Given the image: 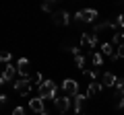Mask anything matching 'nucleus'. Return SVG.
<instances>
[{"label": "nucleus", "mask_w": 124, "mask_h": 115, "mask_svg": "<svg viewBox=\"0 0 124 115\" xmlns=\"http://www.w3.org/2000/svg\"><path fill=\"white\" fill-rule=\"evenodd\" d=\"M116 90L124 95V78H118V84H116Z\"/></svg>", "instance_id": "obj_24"}, {"label": "nucleus", "mask_w": 124, "mask_h": 115, "mask_svg": "<svg viewBox=\"0 0 124 115\" xmlns=\"http://www.w3.org/2000/svg\"><path fill=\"white\" fill-rule=\"evenodd\" d=\"M68 51H70L72 56H75V66L83 70V68H85V56L79 51V47H68Z\"/></svg>", "instance_id": "obj_12"}, {"label": "nucleus", "mask_w": 124, "mask_h": 115, "mask_svg": "<svg viewBox=\"0 0 124 115\" xmlns=\"http://www.w3.org/2000/svg\"><path fill=\"white\" fill-rule=\"evenodd\" d=\"M52 21L56 23V25H62V27H66L68 23H70V14H68L66 10H58V13H54Z\"/></svg>", "instance_id": "obj_8"}, {"label": "nucleus", "mask_w": 124, "mask_h": 115, "mask_svg": "<svg viewBox=\"0 0 124 115\" xmlns=\"http://www.w3.org/2000/svg\"><path fill=\"white\" fill-rule=\"evenodd\" d=\"M29 109L35 111L37 115H41V113H44V99H39V97L29 99Z\"/></svg>", "instance_id": "obj_11"}, {"label": "nucleus", "mask_w": 124, "mask_h": 115, "mask_svg": "<svg viewBox=\"0 0 124 115\" xmlns=\"http://www.w3.org/2000/svg\"><path fill=\"white\" fill-rule=\"evenodd\" d=\"M13 115H25V109H23V107H15V109H13Z\"/></svg>", "instance_id": "obj_26"}, {"label": "nucleus", "mask_w": 124, "mask_h": 115, "mask_svg": "<svg viewBox=\"0 0 124 115\" xmlns=\"http://www.w3.org/2000/svg\"><path fill=\"white\" fill-rule=\"evenodd\" d=\"M116 56H118V58H122V60H124V43L116 47Z\"/></svg>", "instance_id": "obj_25"}, {"label": "nucleus", "mask_w": 124, "mask_h": 115, "mask_svg": "<svg viewBox=\"0 0 124 115\" xmlns=\"http://www.w3.org/2000/svg\"><path fill=\"white\" fill-rule=\"evenodd\" d=\"M72 99H75V115H83L81 109H83V103H85V99H87V95H77V97H72Z\"/></svg>", "instance_id": "obj_15"}, {"label": "nucleus", "mask_w": 124, "mask_h": 115, "mask_svg": "<svg viewBox=\"0 0 124 115\" xmlns=\"http://www.w3.org/2000/svg\"><path fill=\"white\" fill-rule=\"evenodd\" d=\"M15 90H17V95H21V97H29L31 90H33V82H31V78L15 80Z\"/></svg>", "instance_id": "obj_2"}, {"label": "nucleus", "mask_w": 124, "mask_h": 115, "mask_svg": "<svg viewBox=\"0 0 124 115\" xmlns=\"http://www.w3.org/2000/svg\"><path fill=\"white\" fill-rule=\"evenodd\" d=\"M114 107H116V109H122V107H124V95L118 93V90L114 93Z\"/></svg>", "instance_id": "obj_18"}, {"label": "nucleus", "mask_w": 124, "mask_h": 115, "mask_svg": "<svg viewBox=\"0 0 124 115\" xmlns=\"http://www.w3.org/2000/svg\"><path fill=\"white\" fill-rule=\"evenodd\" d=\"M17 70H19V74H21V78H29L31 64H29V60H27V58H21V60L17 62Z\"/></svg>", "instance_id": "obj_9"}, {"label": "nucleus", "mask_w": 124, "mask_h": 115, "mask_svg": "<svg viewBox=\"0 0 124 115\" xmlns=\"http://www.w3.org/2000/svg\"><path fill=\"white\" fill-rule=\"evenodd\" d=\"M106 89L101 82H89V86H87V99H91V97H95L97 93H101V90Z\"/></svg>", "instance_id": "obj_13"}, {"label": "nucleus", "mask_w": 124, "mask_h": 115, "mask_svg": "<svg viewBox=\"0 0 124 115\" xmlns=\"http://www.w3.org/2000/svg\"><path fill=\"white\" fill-rule=\"evenodd\" d=\"M85 76H87V78H91V80H97L99 72H97V68H95V70H85Z\"/></svg>", "instance_id": "obj_21"}, {"label": "nucleus", "mask_w": 124, "mask_h": 115, "mask_svg": "<svg viewBox=\"0 0 124 115\" xmlns=\"http://www.w3.org/2000/svg\"><path fill=\"white\" fill-rule=\"evenodd\" d=\"M75 19H77V21H81V23H93L95 19H97V10H93V8H85V10H79Z\"/></svg>", "instance_id": "obj_4"}, {"label": "nucleus", "mask_w": 124, "mask_h": 115, "mask_svg": "<svg viewBox=\"0 0 124 115\" xmlns=\"http://www.w3.org/2000/svg\"><path fill=\"white\" fill-rule=\"evenodd\" d=\"M91 62H93V66L97 68V66H103V56H101V51H93L91 53Z\"/></svg>", "instance_id": "obj_16"}, {"label": "nucleus", "mask_w": 124, "mask_h": 115, "mask_svg": "<svg viewBox=\"0 0 124 115\" xmlns=\"http://www.w3.org/2000/svg\"><path fill=\"white\" fill-rule=\"evenodd\" d=\"M39 99H52V101H56L58 99V86L56 82H52V80H44V84L39 86Z\"/></svg>", "instance_id": "obj_1"}, {"label": "nucleus", "mask_w": 124, "mask_h": 115, "mask_svg": "<svg viewBox=\"0 0 124 115\" xmlns=\"http://www.w3.org/2000/svg\"><path fill=\"white\" fill-rule=\"evenodd\" d=\"M6 101H8V97H6V95H2V97H0V103H2V105H6Z\"/></svg>", "instance_id": "obj_27"}, {"label": "nucleus", "mask_w": 124, "mask_h": 115, "mask_svg": "<svg viewBox=\"0 0 124 115\" xmlns=\"http://www.w3.org/2000/svg\"><path fill=\"white\" fill-rule=\"evenodd\" d=\"M106 29H112V21H103V23H97V25H95V35H99V33L101 31H106Z\"/></svg>", "instance_id": "obj_17"}, {"label": "nucleus", "mask_w": 124, "mask_h": 115, "mask_svg": "<svg viewBox=\"0 0 124 115\" xmlns=\"http://www.w3.org/2000/svg\"><path fill=\"white\" fill-rule=\"evenodd\" d=\"M19 74V70H17V66H13V64H8V66L4 68V72H2V76H0V84H6V82H10V80L15 78V76Z\"/></svg>", "instance_id": "obj_6"}, {"label": "nucleus", "mask_w": 124, "mask_h": 115, "mask_svg": "<svg viewBox=\"0 0 124 115\" xmlns=\"http://www.w3.org/2000/svg\"><path fill=\"white\" fill-rule=\"evenodd\" d=\"M54 105H56V109L60 111V113H66V111L70 109V97L62 95V97H58L56 101H54Z\"/></svg>", "instance_id": "obj_7"}, {"label": "nucleus", "mask_w": 124, "mask_h": 115, "mask_svg": "<svg viewBox=\"0 0 124 115\" xmlns=\"http://www.w3.org/2000/svg\"><path fill=\"white\" fill-rule=\"evenodd\" d=\"M0 60L8 66V62H10V51H2V56H0Z\"/></svg>", "instance_id": "obj_23"}, {"label": "nucleus", "mask_w": 124, "mask_h": 115, "mask_svg": "<svg viewBox=\"0 0 124 115\" xmlns=\"http://www.w3.org/2000/svg\"><path fill=\"white\" fill-rule=\"evenodd\" d=\"M85 115H89V113H85Z\"/></svg>", "instance_id": "obj_30"}, {"label": "nucleus", "mask_w": 124, "mask_h": 115, "mask_svg": "<svg viewBox=\"0 0 124 115\" xmlns=\"http://www.w3.org/2000/svg\"><path fill=\"white\" fill-rule=\"evenodd\" d=\"M101 84L106 86V89H112V86L118 84V76L112 74V72H103V74H101Z\"/></svg>", "instance_id": "obj_10"}, {"label": "nucleus", "mask_w": 124, "mask_h": 115, "mask_svg": "<svg viewBox=\"0 0 124 115\" xmlns=\"http://www.w3.org/2000/svg\"><path fill=\"white\" fill-rule=\"evenodd\" d=\"M97 35L95 33H83V37H81V45H83L85 49H95V45H97Z\"/></svg>", "instance_id": "obj_5"}, {"label": "nucleus", "mask_w": 124, "mask_h": 115, "mask_svg": "<svg viewBox=\"0 0 124 115\" xmlns=\"http://www.w3.org/2000/svg\"><path fill=\"white\" fill-rule=\"evenodd\" d=\"M101 56H103V58L108 56V58H112V60H118V56H116V47L110 43V41L101 45Z\"/></svg>", "instance_id": "obj_14"}, {"label": "nucleus", "mask_w": 124, "mask_h": 115, "mask_svg": "<svg viewBox=\"0 0 124 115\" xmlns=\"http://www.w3.org/2000/svg\"><path fill=\"white\" fill-rule=\"evenodd\" d=\"M31 82H33V86H37V89H39L41 84H44V76H41L39 72H35V74H33V80H31Z\"/></svg>", "instance_id": "obj_19"}, {"label": "nucleus", "mask_w": 124, "mask_h": 115, "mask_svg": "<svg viewBox=\"0 0 124 115\" xmlns=\"http://www.w3.org/2000/svg\"><path fill=\"white\" fill-rule=\"evenodd\" d=\"M41 115H50V113H48V111H44V113H41Z\"/></svg>", "instance_id": "obj_28"}, {"label": "nucleus", "mask_w": 124, "mask_h": 115, "mask_svg": "<svg viewBox=\"0 0 124 115\" xmlns=\"http://www.w3.org/2000/svg\"><path fill=\"white\" fill-rule=\"evenodd\" d=\"M122 41H124V33H122Z\"/></svg>", "instance_id": "obj_29"}, {"label": "nucleus", "mask_w": 124, "mask_h": 115, "mask_svg": "<svg viewBox=\"0 0 124 115\" xmlns=\"http://www.w3.org/2000/svg\"><path fill=\"white\" fill-rule=\"evenodd\" d=\"M62 90H64L66 97H77V95H79V82H77L75 78H66L62 82Z\"/></svg>", "instance_id": "obj_3"}, {"label": "nucleus", "mask_w": 124, "mask_h": 115, "mask_svg": "<svg viewBox=\"0 0 124 115\" xmlns=\"http://www.w3.org/2000/svg\"><path fill=\"white\" fill-rule=\"evenodd\" d=\"M41 10H46V13H52V10H54V2H41Z\"/></svg>", "instance_id": "obj_22"}, {"label": "nucleus", "mask_w": 124, "mask_h": 115, "mask_svg": "<svg viewBox=\"0 0 124 115\" xmlns=\"http://www.w3.org/2000/svg\"><path fill=\"white\" fill-rule=\"evenodd\" d=\"M124 41H122V33H114L112 35V45H122Z\"/></svg>", "instance_id": "obj_20"}]
</instances>
